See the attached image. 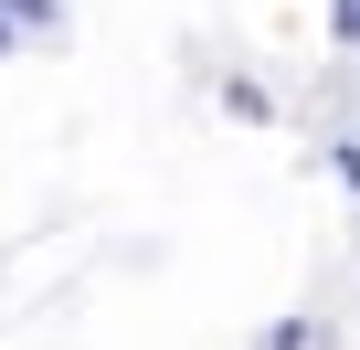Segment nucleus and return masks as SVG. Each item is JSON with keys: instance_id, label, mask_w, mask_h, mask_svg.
Wrapping results in <instances>:
<instances>
[{"instance_id": "f03ea898", "label": "nucleus", "mask_w": 360, "mask_h": 350, "mask_svg": "<svg viewBox=\"0 0 360 350\" xmlns=\"http://www.w3.org/2000/svg\"><path fill=\"white\" fill-rule=\"evenodd\" d=\"M11 22H22V11H0V54H11Z\"/></svg>"}, {"instance_id": "f257e3e1", "label": "nucleus", "mask_w": 360, "mask_h": 350, "mask_svg": "<svg viewBox=\"0 0 360 350\" xmlns=\"http://www.w3.org/2000/svg\"><path fill=\"white\" fill-rule=\"evenodd\" d=\"M339 43H360V0H339Z\"/></svg>"}]
</instances>
